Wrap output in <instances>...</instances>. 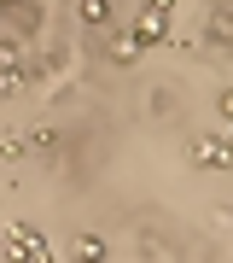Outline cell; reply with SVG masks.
<instances>
[{"label":"cell","instance_id":"cell-2","mask_svg":"<svg viewBox=\"0 0 233 263\" xmlns=\"http://www.w3.org/2000/svg\"><path fill=\"white\" fill-rule=\"evenodd\" d=\"M111 12H105V0H82V24H105Z\"/></svg>","mask_w":233,"mask_h":263},{"label":"cell","instance_id":"cell-3","mask_svg":"<svg viewBox=\"0 0 233 263\" xmlns=\"http://www.w3.org/2000/svg\"><path fill=\"white\" fill-rule=\"evenodd\" d=\"M222 111H227V117H233V94H222Z\"/></svg>","mask_w":233,"mask_h":263},{"label":"cell","instance_id":"cell-1","mask_svg":"<svg viewBox=\"0 0 233 263\" xmlns=\"http://www.w3.org/2000/svg\"><path fill=\"white\" fill-rule=\"evenodd\" d=\"M76 257H82V263H99V257H105V246L93 240V234H82V240H76Z\"/></svg>","mask_w":233,"mask_h":263}]
</instances>
